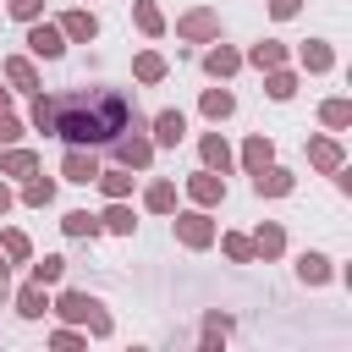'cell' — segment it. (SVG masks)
<instances>
[{
	"mask_svg": "<svg viewBox=\"0 0 352 352\" xmlns=\"http://www.w3.org/2000/svg\"><path fill=\"white\" fill-rule=\"evenodd\" d=\"M60 231H66L72 242H94V236H104L99 214H88V209H66V214H60Z\"/></svg>",
	"mask_w": 352,
	"mask_h": 352,
	"instance_id": "obj_28",
	"label": "cell"
},
{
	"mask_svg": "<svg viewBox=\"0 0 352 352\" xmlns=\"http://www.w3.org/2000/svg\"><path fill=\"white\" fill-rule=\"evenodd\" d=\"M148 138H154V148H182V138H187V116L176 110V104H165V110H154L148 121Z\"/></svg>",
	"mask_w": 352,
	"mask_h": 352,
	"instance_id": "obj_8",
	"label": "cell"
},
{
	"mask_svg": "<svg viewBox=\"0 0 352 352\" xmlns=\"http://www.w3.org/2000/svg\"><path fill=\"white\" fill-rule=\"evenodd\" d=\"M198 116H204L209 126L231 121V116H236V94H231V88H204V94H198Z\"/></svg>",
	"mask_w": 352,
	"mask_h": 352,
	"instance_id": "obj_23",
	"label": "cell"
},
{
	"mask_svg": "<svg viewBox=\"0 0 352 352\" xmlns=\"http://www.w3.org/2000/svg\"><path fill=\"white\" fill-rule=\"evenodd\" d=\"M22 132H28V121L11 116V110H0V143H22Z\"/></svg>",
	"mask_w": 352,
	"mask_h": 352,
	"instance_id": "obj_39",
	"label": "cell"
},
{
	"mask_svg": "<svg viewBox=\"0 0 352 352\" xmlns=\"http://www.w3.org/2000/svg\"><path fill=\"white\" fill-rule=\"evenodd\" d=\"M297 88H302V72H297V66H270V72H264V94H270L275 104H292Z\"/></svg>",
	"mask_w": 352,
	"mask_h": 352,
	"instance_id": "obj_22",
	"label": "cell"
},
{
	"mask_svg": "<svg viewBox=\"0 0 352 352\" xmlns=\"http://www.w3.org/2000/svg\"><path fill=\"white\" fill-rule=\"evenodd\" d=\"M0 77H6L11 94H38V66H33V55H6V60H0Z\"/></svg>",
	"mask_w": 352,
	"mask_h": 352,
	"instance_id": "obj_16",
	"label": "cell"
},
{
	"mask_svg": "<svg viewBox=\"0 0 352 352\" xmlns=\"http://www.w3.org/2000/svg\"><path fill=\"white\" fill-rule=\"evenodd\" d=\"M11 302H16V319H28V324H33V319H44V314H50V286H38V280H22Z\"/></svg>",
	"mask_w": 352,
	"mask_h": 352,
	"instance_id": "obj_25",
	"label": "cell"
},
{
	"mask_svg": "<svg viewBox=\"0 0 352 352\" xmlns=\"http://www.w3.org/2000/svg\"><path fill=\"white\" fill-rule=\"evenodd\" d=\"M308 165H314L319 176L341 170V165H346V148H341V138H336V132H314V138H308Z\"/></svg>",
	"mask_w": 352,
	"mask_h": 352,
	"instance_id": "obj_11",
	"label": "cell"
},
{
	"mask_svg": "<svg viewBox=\"0 0 352 352\" xmlns=\"http://www.w3.org/2000/svg\"><path fill=\"white\" fill-rule=\"evenodd\" d=\"M55 28L66 33V44H94V38H99V16H94L88 6H72V11H60V16H55Z\"/></svg>",
	"mask_w": 352,
	"mask_h": 352,
	"instance_id": "obj_12",
	"label": "cell"
},
{
	"mask_svg": "<svg viewBox=\"0 0 352 352\" xmlns=\"http://www.w3.org/2000/svg\"><path fill=\"white\" fill-rule=\"evenodd\" d=\"M176 38H182V44H209V38H220V11H209V6L182 11V16H176Z\"/></svg>",
	"mask_w": 352,
	"mask_h": 352,
	"instance_id": "obj_5",
	"label": "cell"
},
{
	"mask_svg": "<svg viewBox=\"0 0 352 352\" xmlns=\"http://www.w3.org/2000/svg\"><path fill=\"white\" fill-rule=\"evenodd\" d=\"M126 121H138V104L121 88H60V94H28V126L77 148L110 143Z\"/></svg>",
	"mask_w": 352,
	"mask_h": 352,
	"instance_id": "obj_1",
	"label": "cell"
},
{
	"mask_svg": "<svg viewBox=\"0 0 352 352\" xmlns=\"http://www.w3.org/2000/svg\"><path fill=\"white\" fill-rule=\"evenodd\" d=\"M28 280H38V286H60V280H66V258H60V253L28 258Z\"/></svg>",
	"mask_w": 352,
	"mask_h": 352,
	"instance_id": "obj_32",
	"label": "cell"
},
{
	"mask_svg": "<svg viewBox=\"0 0 352 352\" xmlns=\"http://www.w3.org/2000/svg\"><path fill=\"white\" fill-rule=\"evenodd\" d=\"M60 176H66L72 187H94V176H99V160H94V148H77V143H66V154H60Z\"/></svg>",
	"mask_w": 352,
	"mask_h": 352,
	"instance_id": "obj_15",
	"label": "cell"
},
{
	"mask_svg": "<svg viewBox=\"0 0 352 352\" xmlns=\"http://www.w3.org/2000/svg\"><path fill=\"white\" fill-rule=\"evenodd\" d=\"M132 77H138L143 88H154V82L170 77V60H165L160 50H138V55H132Z\"/></svg>",
	"mask_w": 352,
	"mask_h": 352,
	"instance_id": "obj_26",
	"label": "cell"
},
{
	"mask_svg": "<svg viewBox=\"0 0 352 352\" xmlns=\"http://www.w3.org/2000/svg\"><path fill=\"white\" fill-rule=\"evenodd\" d=\"M22 44H28V55H33V60H60V55H66V33H60L55 22H44V16H38V22H28Z\"/></svg>",
	"mask_w": 352,
	"mask_h": 352,
	"instance_id": "obj_6",
	"label": "cell"
},
{
	"mask_svg": "<svg viewBox=\"0 0 352 352\" xmlns=\"http://www.w3.org/2000/svg\"><path fill=\"white\" fill-rule=\"evenodd\" d=\"M292 60H297V72L324 77V72H336V44H330V38H302V44L292 50Z\"/></svg>",
	"mask_w": 352,
	"mask_h": 352,
	"instance_id": "obj_10",
	"label": "cell"
},
{
	"mask_svg": "<svg viewBox=\"0 0 352 352\" xmlns=\"http://www.w3.org/2000/svg\"><path fill=\"white\" fill-rule=\"evenodd\" d=\"M286 60H292V50L280 38H258V44L242 50V66H253V72H270V66H286Z\"/></svg>",
	"mask_w": 352,
	"mask_h": 352,
	"instance_id": "obj_21",
	"label": "cell"
},
{
	"mask_svg": "<svg viewBox=\"0 0 352 352\" xmlns=\"http://www.w3.org/2000/svg\"><path fill=\"white\" fill-rule=\"evenodd\" d=\"M143 209H148V214H170V209H176V182H170V176H154V182L143 187Z\"/></svg>",
	"mask_w": 352,
	"mask_h": 352,
	"instance_id": "obj_30",
	"label": "cell"
},
{
	"mask_svg": "<svg viewBox=\"0 0 352 352\" xmlns=\"http://www.w3.org/2000/svg\"><path fill=\"white\" fill-rule=\"evenodd\" d=\"M6 16L28 28V22H38V16H44V0H6Z\"/></svg>",
	"mask_w": 352,
	"mask_h": 352,
	"instance_id": "obj_38",
	"label": "cell"
},
{
	"mask_svg": "<svg viewBox=\"0 0 352 352\" xmlns=\"http://www.w3.org/2000/svg\"><path fill=\"white\" fill-rule=\"evenodd\" d=\"M132 22H138V33L143 38H165V11H160V0H132Z\"/></svg>",
	"mask_w": 352,
	"mask_h": 352,
	"instance_id": "obj_29",
	"label": "cell"
},
{
	"mask_svg": "<svg viewBox=\"0 0 352 352\" xmlns=\"http://www.w3.org/2000/svg\"><path fill=\"white\" fill-rule=\"evenodd\" d=\"M198 160H204V170H220V176L236 170V148L226 143V132H204L198 138Z\"/></svg>",
	"mask_w": 352,
	"mask_h": 352,
	"instance_id": "obj_14",
	"label": "cell"
},
{
	"mask_svg": "<svg viewBox=\"0 0 352 352\" xmlns=\"http://www.w3.org/2000/svg\"><path fill=\"white\" fill-rule=\"evenodd\" d=\"M292 275H297L308 292H319V286H330V280H336V258H330V253H319V248H302V253H297V264H292Z\"/></svg>",
	"mask_w": 352,
	"mask_h": 352,
	"instance_id": "obj_9",
	"label": "cell"
},
{
	"mask_svg": "<svg viewBox=\"0 0 352 352\" xmlns=\"http://www.w3.org/2000/svg\"><path fill=\"white\" fill-rule=\"evenodd\" d=\"M50 314H55L60 324H82L94 341L116 336V319H110V308H104L94 292H77V286H66V292H55V297H50Z\"/></svg>",
	"mask_w": 352,
	"mask_h": 352,
	"instance_id": "obj_2",
	"label": "cell"
},
{
	"mask_svg": "<svg viewBox=\"0 0 352 352\" xmlns=\"http://www.w3.org/2000/svg\"><path fill=\"white\" fill-rule=\"evenodd\" d=\"M11 204H16V187L0 176V214H11Z\"/></svg>",
	"mask_w": 352,
	"mask_h": 352,
	"instance_id": "obj_41",
	"label": "cell"
},
{
	"mask_svg": "<svg viewBox=\"0 0 352 352\" xmlns=\"http://www.w3.org/2000/svg\"><path fill=\"white\" fill-rule=\"evenodd\" d=\"M319 121H324V132H346V126H352V99L330 94V99L319 104Z\"/></svg>",
	"mask_w": 352,
	"mask_h": 352,
	"instance_id": "obj_33",
	"label": "cell"
},
{
	"mask_svg": "<svg viewBox=\"0 0 352 352\" xmlns=\"http://www.w3.org/2000/svg\"><path fill=\"white\" fill-rule=\"evenodd\" d=\"M0 110H11V88H6V77H0Z\"/></svg>",
	"mask_w": 352,
	"mask_h": 352,
	"instance_id": "obj_43",
	"label": "cell"
},
{
	"mask_svg": "<svg viewBox=\"0 0 352 352\" xmlns=\"http://www.w3.org/2000/svg\"><path fill=\"white\" fill-rule=\"evenodd\" d=\"M253 192L258 198H292L297 192V176L286 165H264V170H253Z\"/></svg>",
	"mask_w": 352,
	"mask_h": 352,
	"instance_id": "obj_20",
	"label": "cell"
},
{
	"mask_svg": "<svg viewBox=\"0 0 352 352\" xmlns=\"http://www.w3.org/2000/svg\"><path fill=\"white\" fill-rule=\"evenodd\" d=\"M50 346L77 352V346H88V330H82V324H55V330H50Z\"/></svg>",
	"mask_w": 352,
	"mask_h": 352,
	"instance_id": "obj_37",
	"label": "cell"
},
{
	"mask_svg": "<svg viewBox=\"0 0 352 352\" xmlns=\"http://www.w3.org/2000/svg\"><path fill=\"white\" fill-rule=\"evenodd\" d=\"M182 192H187V204H198V209H220V204H226V176L198 165V170L182 182Z\"/></svg>",
	"mask_w": 352,
	"mask_h": 352,
	"instance_id": "obj_7",
	"label": "cell"
},
{
	"mask_svg": "<svg viewBox=\"0 0 352 352\" xmlns=\"http://www.w3.org/2000/svg\"><path fill=\"white\" fill-rule=\"evenodd\" d=\"M16 204H28V209H50V204H55V182H50L44 170L22 176V187H16Z\"/></svg>",
	"mask_w": 352,
	"mask_h": 352,
	"instance_id": "obj_27",
	"label": "cell"
},
{
	"mask_svg": "<svg viewBox=\"0 0 352 352\" xmlns=\"http://www.w3.org/2000/svg\"><path fill=\"white\" fill-rule=\"evenodd\" d=\"M204 72H209L214 82H231V77L242 72V50H231V44L209 38V44H204Z\"/></svg>",
	"mask_w": 352,
	"mask_h": 352,
	"instance_id": "obj_13",
	"label": "cell"
},
{
	"mask_svg": "<svg viewBox=\"0 0 352 352\" xmlns=\"http://www.w3.org/2000/svg\"><path fill=\"white\" fill-rule=\"evenodd\" d=\"M170 214H176V220H170V236H176L187 253H209V248H214L220 226H214V214H209V209H198V204H192V209H170Z\"/></svg>",
	"mask_w": 352,
	"mask_h": 352,
	"instance_id": "obj_4",
	"label": "cell"
},
{
	"mask_svg": "<svg viewBox=\"0 0 352 352\" xmlns=\"http://www.w3.org/2000/svg\"><path fill=\"white\" fill-rule=\"evenodd\" d=\"M0 253H6L11 264H28V258H33V236H28L22 226H6V231H0Z\"/></svg>",
	"mask_w": 352,
	"mask_h": 352,
	"instance_id": "obj_34",
	"label": "cell"
},
{
	"mask_svg": "<svg viewBox=\"0 0 352 352\" xmlns=\"http://www.w3.org/2000/svg\"><path fill=\"white\" fill-rule=\"evenodd\" d=\"M231 330H236V319H231V314H220V308H209V314H204V346H220Z\"/></svg>",
	"mask_w": 352,
	"mask_h": 352,
	"instance_id": "obj_36",
	"label": "cell"
},
{
	"mask_svg": "<svg viewBox=\"0 0 352 352\" xmlns=\"http://www.w3.org/2000/svg\"><path fill=\"white\" fill-rule=\"evenodd\" d=\"M264 6H270V16H275V22H292V16L302 11V0H264Z\"/></svg>",
	"mask_w": 352,
	"mask_h": 352,
	"instance_id": "obj_40",
	"label": "cell"
},
{
	"mask_svg": "<svg viewBox=\"0 0 352 352\" xmlns=\"http://www.w3.org/2000/svg\"><path fill=\"white\" fill-rule=\"evenodd\" d=\"M236 165H242L248 176L264 170V165H275V138H270V132H248L242 148H236Z\"/></svg>",
	"mask_w": 352,
	"mask_h": 352,
	"instance_id": "obj_17",
	"label": "cell"
},
{
	"mask_svg": "<svg viewBox=\"0 0 352 352\" xmlns=\"http://www.w3.org/2000/svg\"><path fill=\"white\" fill-rule=\"evenodd\" d=\"M99 226H104L110 236H138V214H132V204H126V198H104Z\"/></svg>",
	"mask_w": 352,
	"mask_h": 352,
	"instance_id": "obj_24",
	"label": "cell"
},
{
	"mask_svg": "<svg viewBox=\"0 0 352 352\" xmlns=\"http://www.w3.org/2000/svg\"><path fill=\"white\" fill-rule=\"evenodd\" d=\"M248 242H253V258H264V264H275V258L286 253V226H280V220H258Z\"/></svg>",
	"mask_w": 352,
	"mask_h": 352,
	"instance_id": "obj_18",
	"label": "cell"
},
{
	"mask_svg": "<svg viewBox=\"0 0 352 352\" xmlns=\"http://www.w3.org/2000/svg\"><path fill=\"white\" fill-rule=\"evenodd\" d=\"M6 286H11V258L0 253V292H6Z\"/></svg>",
	"mask_w": 352,
	"mask_h": 352,
	"instance_id": "obj_42",
	"label": "cell"
},
{
	"mask_svg": "<svg viewBox=\"0 0 352 352\" xmlns=\"http://www.w3.org/2000/svg\"><path fill=\"white\" fill-rule=\"evenodd\" d=\"M38 170V148H28V143H0V176L6 182H22V176H33Z\"/></svg>",
	"mask_w": 352,
	"mask_h": 352,
	"instance_id": "obj_19",
	"label": "cell"
},
{
	"mask_svg": "<svg viewBox=\"0 0 352 352\" xmlns=\"http://www.w3.org/2000/svg\"><path fill=\"white\" fill-rule=\"evenodd\" d=\"M110 154H116V165H126V170H148L154 165V138H148V126H143V116L138 121H126L116 138H110Z\"/></svg>",
	"mask_w": 352,
	"mask_h": 352,
	"instance_id": "obj_3",
	"label": "cell"
},
{
	"mask_svg": "<svg viewBox=\"0 0 352 352\" xmlns=\"http://www.w3.org/2000/svg\"><path fill=\"white\" fill-rule=\"evenodd\" d=\"M214 242H220V253H226L231 264H258V258H253V242H248V231H220Z\"/></svg>",
	"mask_w": 352,
	"mask_h": 352,
	"instance_id": "obj_35",
	"label": "cell"
},
{
	"mask_svg": "<svg viewBox=\"0 0 352 352\" xmlns=\"http://www.w3.org/2000/svg\"><path fill=\"white\" fill-rule=\"evenodd\" d=\"M94 187H99L104 198H132V187H138V176H132L126 165H116V170H99V176H94Z\"/></svg>",
	"mask_w": 352,
	"mask_h": 352,
	"instance_id": "obj_31",
	"label": "cell"
}]
</instances>
